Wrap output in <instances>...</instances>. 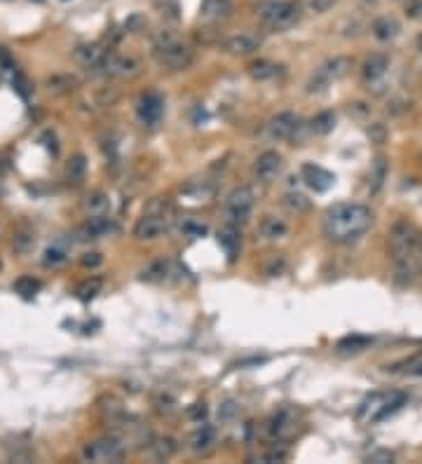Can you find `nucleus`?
Masks as SVG:
<instances>
[{
	"mask_svg": "<svg viewBox=\"0 0 422 464\" xmlns=\"http://www.w3.org/2000/svg\"><path fill=\"white\" fill-rule=\"evenodd\" d=\"M111 56H113V52L99 47V45H80L76 49L78 64L85 66L92 73H101V76L108 73V61H111Z\"/></svg>",
	"mask_w": 422,
	"mask_h": 464,
	"instance_id": "nucleus-9",
	"label": "nucleus"
},
{
	"mask_svg": "<svg viewBox=\"0 0 422 464\" xmlns=\"http://www.w3.org/2000/svg\"><path fill=\"white\" fill-rule=\"evenodd\" d=\"M368 345H370V338L350 335V338H343V340L338 342V352H362V349H366Z\"/></svg>",
	"mask_w": 422,
	"mask_h": 464,
	"instance_id": "nucleus-32",
	"label": "nucleus"
},
{
	"mask_svg": "<svg viewBox=\"0 0 422 464\" xmlns=\"http://www.w3.org/2000/svg\"><path fill=\"white\" fill-rule=\"evenodd\" d=\"M14 289H16V294H21L24 298H31L40 289V284L33 277H19L14 284Z\"/></svg>",
	"mask_w": 422,
	"mask_h": 464,
	"instance_id": "nucleus-36",
	"label": "nucleus"
},
{
	"mask_svg": "<svg viewBox=\"0 0 422 464\" xmlns=\"http://www.w3.org/2000/svg\"><path fill=\"white\" fill-rule=\"evenodd\" d=\"M254 202H256V195L249 186L235 188V190L227 195L225 206H223L227 225H235V228L244 225V223L249 221L251 211H254Z\"/></svg>",
	"mask_w": 422,
	"mask_h": 464,
	"instance_id": "nucleus-7",
	"label": "nucleus"
},
{
	"mask_svg": "<svg viewBox=\"0 0 422 464\" xmlns=\"http://www.w3.org/2000/svg\"><path fill=\"white\" fill-rule=\"evenodd\" d=\"M214 443H216V429L209 425H202L190 437V448L195 452H207L214 448Z\"/></svg>",
	"mask_w": 422,
	"mask_h": 464,
	"instance_id": "nucleus-23",
	"label": "nucleus"
},
{
	"mask_svg": "<svg viewBox=\"0 0 422 464\" xmlns=\"http://www.w3.org/2000/svg\"><path fill=\"white\" fill-rule=\"evenodd\" d=\"M282 167H284L282 155L275 151H265L263 155H258V159H256V176H258L260 181L270 183L282 174Z\"/></svg>",
	"mask_w": 422,
	"mask_h": 464,
	"instance_id": "nucleus-17",
	"label": "nucleus"
},
{
	"mask_svg": "<svg viewBox=\"0 0 422 464\" xmlns=\"http://www.w3.org/2000/svg\"><path fill=\"white\" fill-rule=\"evenodd\" d=\"M66 258H68V249L61 242H56V244H52L49 246L47 251H45V265H52V267H56V265H61V263H66Z\"/></svg>",
	"mask_w": 422,
	"mask_h": 464,
	"instance_id": "nucleus-31",
	"label": "nucleus"
},
{
	"mask_svg": "<svg viewBox=\"0 0 422 464\" xmlns=\"http://www.w3.org/2000/svg\"><path fill=\"white\" fill-rule=\"evenodd\" d=\"M232 12V0H202L199 8V21L204 26H219L230 16Z\"/></svg>",
	"mask_w": 422,
	"mask_h": 464,
	"instance_id": "nucleus-14",
	"label": "nucleus"
},
{
	"mask_svg": "<svg viewBox=\"0 0 422 464\" xmlns=\"http://www.w3.org/2000/svg\"><path fill=\"white\" fill-rule=\"evenodd\" d=\"M33 244H36V234L33 232H16L14 234V251H19V254L31 251Z\"/></svg>",
	"mask_w": 422,
	"mask_h": 464,
	"instance_id": "nucleus-37",
	"label": "nucleus"
},
{
	"mask_svg": "<svg viewBox=\"0 0 422 464\" xmlns=\"http://www.w3.org/2000/svg\"><path fill=\"white\" fill-rule=\"evenodd\" d=\"M260 24L270 31H289L291 26L298 24L300 8L293 0H263L256 10Z\"/></svg>",
	"mask_w": 422,
	"mask_h": 464,
	"instance_id": "nucleus-4",
	"label": "nucleus"
},
{
	"mask_svg": "<svg viewBox=\"0 0 422 464\" xmlns=\"http://www.w3.org/2000/svg\"><path fill=\"white\" fill-rule=\"evenodd\" d=\"M406 404V397L399 392H375L368 399L362 401L357 410L359 422H366V425H375V422H383L390 415L401 408Z\"/></svg>",
	"mask_w": 422,
	"mask_h": 464,
	"instance_id": "nucleus-5",
	"label": "nucleus"
},
{
	"mask_svg": "<svg viewBox=\"0 0 422 464\" xmlns=\"http://www.w3.org/2000/svg\"><path fill=\"white\" fill-rule=\"evenodd\" d=\"M5 171H8V162H5V159H3V157H0V176H3V174H5Z\"/></svg>",
	"mask_w": 422,
	"mask_h": 464,
	"instance_id": "nucleus-46",
	"label": "nucleus"
},
{
	"mask_svg": "<svg viewBox=\"0 0 422 464\" xmlns=\"http://www.w3.org/2000/svg\"><path fill=\"white\" fill-rule=\"evenodd\" d=\"M115 230H118L115 223L108 219V216H92V219L80 228L78 234H80V239H99V237H106V234H111Z\"/></svg>",
	"mask_w": 422,
	"mask_h": 464,
	"instance_id": "nucleus-18",
	"label": "nucleus"
},
{
	"mask_svg": "<svg viewBox=\"0 0 422 464\" xmlns=\"http://www.w3.org/2000/svg\"><path fill=\"white\" fill-rule=\"evenodd\" d=\"M124 441L115 437V434H108V437L94 439L89 441L87 445L82 448V460L87 462H96V464H104V462H120L124 457Z\"/></svg>",
	"mask_w": 422,
	"mask_h": 464,
	"instance_id": "nucleus-6",
	"label": "nucleus"
},
{
	"mask_svg": "<svg viewBox=\"0 0 422 464\" xmlns=\"http://www.w3.org/2000/svg\"><path fill=\"white\" fill-rule=\"evenodd\" d=\"M219 242L223 244V249L227 251V256L235 258L237 254V246H239V237H237V228L235 225H227V230L221 234Z\"/></svg>",
	"mask_w": 422,
	"mask_h": 464,
	"instance_id": "nucleus-34",
	"label": "nucleus"
},
{
	"mask_svg": "<svg viewBox=\"0 0 422 464\" xmlns=\"http://www.w3.org/2000/svg\"><path fill=\"white\" fill-rule=\"evenodd\" d=\"M101 286H104L101 277H89V279H85V282L78 286L76 294H78L80 300H92V298L101 291Z\"/></svg>",
	"mask_w": 422,
	"mask_h": 464,
	"instance_id": "nucleus-30",
	"label": "nucleus"
},
{
	"mask_svg": "<svg viewBox=\"0 0 422 464\" xmlns=\"http://www.w3.org/2000/svg\"><path fill=\"white\" fill-rule=\"evenodd\" d=\"M298 127H300V118L291 111H284V113H277V115L267 122L265 129L272 141H289L291 136L298 131Z\"/></svg>",
	"mask_w": 422,
	"mask_h": 464,
	"instance_id": "nucleus-11",
	"label": "nucleus"
},
{
	"mask_svg": "<svg viewBox=\"0 0 422 464\" xmlns=\"http://www.w3.org/2000/svg\"><path fill=\"white\" fill-rule=\"evenodd\" d=\"M181 232H184L186 237H202V234H207V225L197 219H186L181 223Z\"/></svg>",
	"mask_w": 422,
	"mask_h": 464,
	"instance_id": "nucleus-35",
	"label": "nucleus"
},
{
	"mask_svg": "<svg viewBox=\"0 0 422 464\" xmlns=\"http://www.w3.org/2000/svg\"><path fill=\"white\" fill-rule=\"evenodd\" d=\"M300 174H303V181H305L307 186H310L315 192H326L329 188L333 186V181H335V176L331 174V171H326L324 167H319V164H312V162L303 164Z\"/></svg>",
	"mask_w": 422,
	"mask_h": 464,
	"instance_id": "nucleus-16",
	"label": "nucleus"
},
{
	"mask_svg": "<svg viewBox=\"0 0 422 464\" xmlns=\"http://www.w3.org/2000/svg\"><path fill=\"white\" fill-rule=\"evenodd\" d=\"M368 462H392V452H373L368 455Z\"/></svg>",
	"mask_w": 422,
	"mask_h": 464,
	"instance_id": "nucleus-44",
	"label": "nucleus"
},
{
	"mask_svg": "<svg viewBox=\"0 0 422 464\" xmlns=\"http://www.w3.org/2000/svg\"><path fill=\"white\" fill-rule=\"evenodd\" d=\"M406 16L413 21L422 19V0H408L406 3Z\"/></svg>",
	"mask_w": 422,
	"mask_h": 464,
	"instance_id": "nucleus-38",
	"label": "nucleus"
},
{
	"mask_svg": "<svg viewBox=\"0 0 422 464\" xmlns=\"http://www.w3.org/2000/svg\"><path fill=\"white\" fill-rule=\"evenodd\" d=\"M188 415H190L192 420H204V415H207V406H204V404H195L190 410H188Z\"/></svg>",
	"mask_w": 422,
	"mask_h": 464,
	"instance_id": "nucleus-41",
	"label": "nucleus"
},
{
	"mask_svg": "<svg viewBox=\"0 0 422 464\" xmlns=\"http://www.w3.org/2000/svg\"><path fill=\"white\" fill-rule=\"evenodd\" d=\"M214 192H216V188H214V183L211 181H199V179H195V181H188L184 188H181V195H186L188 199H192V202H207V199H211L214 197Z\"/></svg>",
	"mask_w": 422,
	"mask_h": 464,
	"instance_id": "nucleus-20",
	"label": "nucleus"
},
{
	"mask_svg": "<svg viewBox=\"0 0 422 464\" xmlns=\"http://www.w3.org/2000/svg\"><path fill=\"white\" fill-rule=\"evenodd\" d=\"M85 171H87V159L82 155H76V157L68 159L66 164V179L71 183H80L85 179Z\"/></svg>",
	"mask_w": 422,
	"mask_h": 464,
	"instance_id": "nucleus-29",
	"label": "nucleus"
},
{
	"mask_svg": "<svg viewBox=\"0 0 422 464\" xmlns=\"http://www.w3.org/2000/svg\"><path fill=\"white\" fill-rule=\"evenodd\" d=\"M153 56L157 59V64L169 71H186L190 68L192 59H195V49L186 43L179 33L169 31H157L153 38Z\"/></svg>",
	"mask_w": 422,
	"mask_h": 464,
	"instance_id": "nucleus-2",
	"label": "nucleus"
},
{
	"mask_svg": "<svg viewBox=\"0 0 422 464\" xmlns=\"http://www.w3.org/2000/svg\"><path fill=\"white\" fill-rule=\"evenodd\" d=\"M260 43H263V40H260L258 33L239 31V33H235V36H230L225 40L223 47H225L227 54H232V56H249L260 47Z\"/></svg>",
	"mask_w": 422,
	"mask_h": 464,
	"instance_id": "nucleus-12",
	"label": "nucleus"
},
{
	"mask_svg": "<svg viewBox=\"0 0 422 464\" xmlns=\"http://www.w3.org/2000/svg\"><path fill=\"white\" fill-rule=\"evenodd\" d=\"M418 52H420V56H422V33H420V38H418Z\"/></svg>",
	"mask_w": 422,
	"mask_h": 464,
	"instance_id": "nucleus-47",
	"label": "nucleus"
},
{
	"mask_svg": "<svg viewBox=\"0 0 422 464\" xmlns=\"http://www.w3.org/2000/svg\"><path fill=\"white\" fill-rule=\"evenodd\" d=\"M136 113H139V120L148 127H155V124L162 120L164 113V101L162 96L155 94V91H148L139 99V106H136Z\"/></svg>",
	"mask_w": 422,
	"mask_h": 464,
	"instance_id": "nucleus-13",
	"label": "nucleus"
},
{
	"mask_svg": "<svg viewBox=\"0 0 422 464\" xmlns=\"http://www.w3.org/2000/svg\"><path fill=\"white\" fill-rule=\"evenodd\" d=\"M85 209L89 211V216H106V211L111 209V202H108V195L94 190L85 197Z\"/></svg>",
	"mask_w": 422,
	"mask_h": 464,
	"instance_id": "nucleus-28",
	"label": "nucleus"
},
{
	"mask_svg": "<svg viewBox=\"0 0 422 464\" xmlns=\"http://www.w3.org/2000/svg\"><path fill=\"white\" fill-rule=\"evenodd\" d=\"M282 206L293 216H303L312 209V199H307L303 192H287L282 197Z\"/></svg>",
	"mask_w": 422,
	"mask_h": 464,
	"instance_id": "nucleus-24",
	"label": "nucleus"
},
{
	"mask_svg": "<svg viewBox=\"0 0 422 464\" xmlns=\"http://www.w3.org/2000/svg\"><path fill=\"white\" fill-rule=\"evenodd\" d=\"M333 5H335V0H310V10H312V12H317V14L329 12Z\"/></svg>",
	"mask_w": 422,
	"mask_h": 464,
	"instance_id": "nucleus-39",
	"label": "nucleus"
},
{
	"mask_svg": "<svg viewBox=\"0 0 422 464\" xmlns=\"http://www.w3.org/2000/svg\"><path fill=\"white\" fill-rule=\"evenodd\" d=\"M176 450H179V443H176L172 437H157V439L151 441V452H153V457L159 462L172 460V457L176 455Z\"/></svg>",
	"mask_w": 422,
	"mask_h": 464,
	"instance_id": "nucleus-22",
	"label": "nucleus"
},
{
	"mask_svg": "<svg viewBox=\"0 0 422 464\" xmlns=\"http://www.w3.org/2000/svg\"><path fill=\"white\" fill-rule=\"evenodd\" d=\"M258 234L263 239H267V242H277V239H284L289 234V223L279 219V216L267 214L258 223Z\"/></svg>",
	"mask_w": 422,
	"mask_h": 464,
	"instance_id": "nucleus-19",
	"label": "nucleus"
},
{
	"mask_svg": "<svg viewBox=\"0 0 422 464\" xmlns=\"http://www.w3.org/2000/svg\"><path fill=\"white\" fill-rule=\"evenodd\" d=\"M172 223H174V204L169 202V197H153L146 204L141 219L136 221L134 237L151 242V239H157L159 234L167 232L172 228Z\"/></svg>",
	"mask_w": 422,
	"mask_h": 464,
	"instance_id": "nucleus-3",
	"label": "nucleus"
},
{
	"mask_svg": "<svg viewBox=\"0 0 422 464\" xmlns=\"http://www.w3.org/2000/svg\"><path fill=\"white\" fill-rule=\"evenodd\" d=\"M387 71H390V59H387L385 54H370L368 59L364 61V68H362L364 82H366L368 87H375V85H380L385 80Z\"/></svg>",
	"mask_w": 422,
	"mask_h": 464,
	"instance_id": "nucleus-15",
	"label": "nucleus"
},
{
	"mask_svg": "<svg viewBox=\"0 0 422 464\" xmlns=\"http://www.w3.org/2000/svg\"><path fill=\"white\" fill-rule=\"evenodd\" d=\"M413 261L415 265H418V270H422V234L418 237V244H415V251H413Z\"/></svg>",
	"mask_w": 422,
	"mask_h": 464,
	"instance_id": "nucleus-43",
	"label": "nucleus"
},
{
	"mask_svg": "<svg viewBox=\"0 0 422 464\" xmlns=\"http://www.w3.org/2000/svg\"><path fill=\"white\" fill-rule=\"evenodd\" d=\"M383 179H385V159H378V167H375L373 174V192L383 186Z\"/></svg>",
	"mask_w": 422,
	"mask_h": 464,
	"instance_id": "nucleus-40",
	"label": "nucleus"
},
{
	"mask_svg": "<svg viewBox=\"0 0 422 464\" xmlns=\"http://www.w3.org/2000/svg\"><path fill=\"white\" fill-rule=\"evenodd\" d=\"M373 36L378 40H383V43L395 40L399 36V21L395 16H380V19L373 21Z\"/></svg>",
	"mask_w": 422,
	"mask_h": 464,
	"instance_id": "nucleus-26",
	"label": "nucleus"
},
{
	"mask_svg": "<svg viewBox=\"0 0 422 464\" xmlns=\"http://www.w3.org/2000/svg\"><path fill=\"white\" fill-rule=\"evenodd\" d=\"M279 73H282V66L272 64V61H256V64L249 66V76L256 80V82H267V80H275Z\"/></svg>",
	"mask_w": 422,
	"mask_h": 464,
	"instance_id": "nucleus-27",
	"label": "nucleus"
},
{
	"mask_svg": "<svg viewBox=\"0 0 422 464\" xmlns=\"http://www.w3.org/2000/svg\"><path fill=\"white\" fill-rule=\"evenodd\" d=\"M347 68H350V59H347V56H333V59L324 61V64L312 73L310 82H307V91H310V94L324 91L326 87H331L335 80L343 78L347 73Z\"/></svg>",
	"mask_w": 422,
	"mask_h": 464,
	"instance_id": "nucleus-8",
	"label": "nucleus"
},
{
	"mask_svg": "<svg viewBox=\"0 0 422 464\" xmlns=\"http://www.w3.org/2000/svg\"><path fill=\"white\" fill-rule=\"evenodd\" d=\"M172 274V263L169 261H153L146 265V270L141 272V279L146 282H167Z\"/></svg>",
	"mask_w": 422,
	"mask_h": 464,
	"instance_id": "nucleus-25",
	"label": "nucleus"
},
{
	"mask_svg": "<svg viewBox=\"0 0 422 464\" xmlns=\"http://www.w3.org/2000/svg\"><path fill=\"white\" fill-rule=\"evenodd\" d=\"M333 127H335V115L331 111L319 113L317 118H312V131H317V134H329Z\"/></svg>",
	"mask_w": 422,
	"mask_h": 464,
	"instance_id": "nucleus-33",
	"label": "nucleus"
},
{
	"mask_svg": "<svg viewBox=\"0 0 422 464\" xmlns=\"http://www.w3.org/2000/svg\"><path fill=\"white\" fill-rule=\"evenodd\" d=\"M373 225V211L366 204L340 202L326 209L322 221L324 234L333 244H355Z\"/></svg>",
	"mask_w": 422,
	"mask_h": 464,
	"instance_id": "nucleus-1",
	"label": "nucleus"
},
{
	"mask_svg": "<svg viewBox=\"0 0 422 464\" xmlns=\"http://www.w3.org/2000/svg\"><path fill=\"white\" fill-rule=\"evenodd\" d=\"M101 261H104V258H101V254H85L80 263H82L85 267H94V265H99Z\"/></svg>",
	"mask_w": 422,
	"mask_h": 464,
	"instance_id": "nucleus-42",
	"label": "nucleus"
},
{
	"mask_svg": "<svg viewBox=\"0 0 422 464\" xmlns=\"http://www.w3.org/2000/svg\"><path fill=\"white\" fill-rule=\"evenodd\" d=\"M410 373H415V375H422V357L420 359H415L413 364H410Z\"/></svg>",
	"mask_w": 422,
	"mask_h": 464,
	"instance_id": "nucleus-45",
	"label": "nucleus"
},
{
	"mask_svg": "<svg viewBox=\"0 0 422 464\" xmlns=\"http://www.w3.org/2000/svg\"><path fill=\"white\" fill-rule=\"evenodd\" d=\"M136 73H139V64H136L134 59H127V56L113 54L111 61H108V73H106V76L127 78V76H136Z\"/></svg>",
	"mask_w": 422,
	"mask_h": 464,
	"instance_id": "nucleus-21",
	"label": "nucleus"
},
{
	"mask_svg": "<svg viewBox=\"0 0 422 464\" xmlns=\"http://www.w3.org/2000/svg\"><path fill=\"white\" fill-rule=\"evenodd\" d=\"M296 432H298V417L291 408L277 410L267 422V434L275 441H289Z\"/></svg>",
	"mask_w": 422,
	"mask_h": 464,
	"instance_id": "nucleus-10",
	"label": "nucleus"
}]
</instances>
